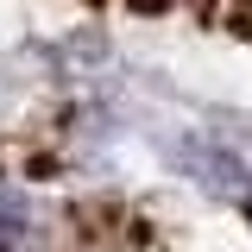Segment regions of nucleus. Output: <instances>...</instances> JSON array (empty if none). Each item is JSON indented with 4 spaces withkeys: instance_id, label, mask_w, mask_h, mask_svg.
<instances>
[{
    "instance_id": "2",
    "label": "nucleus",
    "mask_w": 252,
    "mask_h": 252,
    "mask_svg": "<svg viewBox=\"0 0 252 252\" xmlns=\"http://www.w3.org/2000/svg\"><path fill=\"white\" fill-rule=\"evenodd\" d=\"M132 6H139V13H164L170 0H132Z\"/></svg>"
},
{
    "instance_id": "1",
    "label": "nucleus",
    "mask_w": 252,
    "mask_h": 252,
    "mask_svg": "<svg viewBox=\"0 0 252 252\" xmlns=\"http://www.w3.org/2000/svg\"><path fill=\"white\" fill-rule=\"evenodd\" d=\"M19 215H26V195L0 183V227H19Z\"/></svg>"
}]
</instances>
